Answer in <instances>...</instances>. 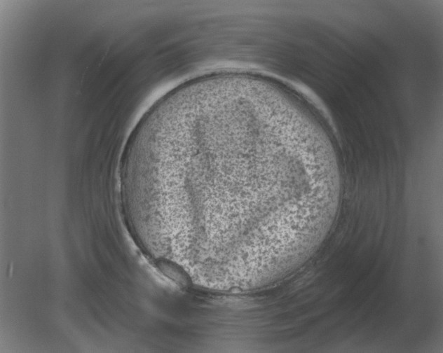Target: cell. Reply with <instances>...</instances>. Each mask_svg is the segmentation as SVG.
Wrapping results in <instances>:
<instances>
[{"label": "cell", "mask_w": 443, "mask_h": 353, "mask_svg": "<svg viewBox=\"0 0 443 353\" xmlns=\"http://www.w3.org/2000/svg\"><path fill=\"white\" fill-rule=\"evenodd\" d=\"M337 175L280 112L222 102L163 123L147 148L144 183L186 242L240 256L278 249L313 227Z\"/></svg>", "instance_id": "obj_1"}]
</instances>
